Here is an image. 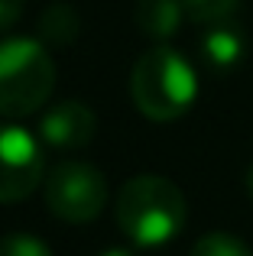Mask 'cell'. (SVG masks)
<instances>
[{
	"mask_svg": "<svg viewBox=\"0 0 253 256\" xmlns=\"http://www.w3.org/2000/svg\"><path fill=\"white\" fill-rule=\"evenodd\" d=\"M46 175L42 146L30 130L0 124V204L30 198Z\"/></svg>",
	"mask_w": 253,
	"mask_h": 256,
	"instance_id": "5b68a950",
	"label": "cell"
},
{
	"mask_svg": "<svg viewBox=\"0 0 253 256\" xmlns=\"http://www.w3.org/2000/svg\"><path fill=\"white\" fill-rule=\"evenodd\" d=\"M23 4L26 0H0V32L16 26V20L23 16Z\"/></svg>",
	"mask_w": 253,
	"mask_h": 256,
	"instance_id": "4fadbf2b",
	"label": "cell"
},
{
	"mask_svg": "<svg viewBox=\"0 0 253 256\" xmlns=\"http://www.w3.org/2000/svg\"><path fill=\"white\" fill-rule=\"evenodd\" d=\"M101 256H136V250H130V246H108Z\"/></svg>",
	"mask_w": 253,
	"mask_h": 256,
	"instance_id": "5bb4252c",
	"label": "cell"
},
{
	"mask_svg": "<svg viewBox=\"0 0 253 256\" xmlns=\"http://www.w3.org/2000/svg\"><path fill=\"white\" fill-rule=\"evenodd\" d=\"M208 30L198 39V52L202 62L211 72H234L247 56V36L234 20H218V23H204Z\"/></svg>",
	"mask_w": 253,
	"mask_h": 256,
	"instance_id": "52a82bcc",
	"label": "cell"
},
{
	"mask_svg": "<svg viewBox=\"0 0 253 256\" xmlns=\"http://www.w3.org/2000/svg\"><path fill=\"white\" fill-rule=\"evenodd\" d=\"M39 30H42V39H52V42H72L82 30V16L72 4H52L49 10L39 20Z\"/></svg>",
	"mask_w": 253,
	"mask_h": 256,
	"instance_id": "9c48e42d",
	"label": "cell"
},
{
	"mask_svg": "<svg viewBox=\"0 0 253 256\" xmlns=\"http://www.w3.org/2000/svg\"><path fill=\"white\" fill-rule=\"evenodd\" d=\"M240 0H182L185 13H188L195 23H218V20H228L237 10Z\"/></svg>",
	"mask_w": 253,
	"mask_h": 256,
	"instance_id": "8fae6325",
	"label": "cell"
},
{
	"mask_svg": "<svg viewBox=\"0 0 253 256\" xmlns=\"http://www.w3.org/2000/svg\"><path fill=\"white\" fill-rule=\"evenodd\" d=\"M182 16H188L182 0H136V6H133L136 30L156 42H166L176 36L182 26Z\"/></svg>",
	"mask_w": 253,
	"mask_h": 256,
	"instance_id": "ba28073f",
	"label": "cell"
},
{
	"mask_svg": "<svg viewBox=\"0 0 253 256\" xmlns=\"http://www.w3.org/2000/svg\"><path fill=\"white\" fill-rule=\"evenodd\" d=\"M98 133V117L88 104L82 100H58L39 120V136L52 150H82L94 140Z\"/></svg>",
	"mask_w": 253,
	"mask_h": 256,
	"instance_id": "8992f818",
	"label": "cell"
},
{
	"mask_svg": "<svg viewBox=\"0 0 253 256\" xmlns=\"http://www.w3.org/2000/svg\"><path fill=\"white\" fill-rule=\"evenodd\" d=\"M117 227L136 246H162L176 240L188 218V201L176 182L162 175H133L114 201Z\"/></svg>",
	"mask_w": 253,
	"mask_h": 256,
	"instance_id": "6da1fadb",
	"label": "cell"
},
{
	"mask_svg": "<svg viewBox=\"0 0 253 256\" xmlns=\"http://www.w3.org/2000/svg\"><path fill=\"white\" fill-rule=\"evenodd\" d=\"M56 88V62L39 39L0 42V117L20 120L46 107Z\"/></svg>",
	"mask_w": 253,
	"mask_h": 256,
	"instance_id": "3957f363",
	"label": "cell"
},
{
	"mask_svg": "<svg viewBox=\"0 0 253 256\" xmlns=\"http://www.w3.org/2000/svg\"><path fill=\"white\" fill-rule=\"evenodd\" d=\"M188 256H253L250 246L244 240H237L234 234H204Z\"/></svg>",
	"mask_w": 253,
	"mask_h": 256,
	"instance_id": "30bf717a",
	"label": "cell"
},
{
	"mask_svg": "<svg viewBox=\"0 0 253 256\" xmlns=\"http://www.w3.org/2000/svg\"><path fill=\"white\" fill-rule=\"evenodd\" d=\"M130 98L143 117L156 124L178 120L198 98V75L182 52L169 46L143 52L130 72Z\"/></svg>",
	"mask_w": 253,
	"mask_h": 256,
	"instance_id": "7a4b0ae2",
	"label": "cell"
},
{
	"mask_svg": "<svg viewBox=\"0 0 253 256\" xmlns=\"http://www.w3.org/2000/svg\"><path fill=\"white\" fill-rule=\"evenodd\" d=\"M46 204L65 224H91L108 208V178L91 162H58L46 175Z\"/></svg>",
	"mask_w": 253,
	"mask_h": 256,
	"instance_id": "277c9868",
	"label": "cell"
},
{
	"mask_svg": "<svg viewBox=\"0 0 253 256\" xmlns=\"http://www.w3.org/2000/svg\"><path fill=\"white\" fill-rule=\"evenodd\" d=\"M0 256H52V250L32 234H10L0 240Z\"/></svg>",
	"mask_w": 253,
	"mask_h": 256,
	"instance_id": "7c38bea8",
	"label": "cell"
},
{
	"mask_svg": "<svg viewBox=\"0 0 253 256\" xmlns=\"http://www.w3.org/2000/svg\"><path fill=\"white\" fill-rule=\"evenodd\" d=\"M247 192H250V198H253V166L247 169Z\"/></svg>",
	"mask_w": 253,
	"mask_h": 256,
	"instance_id": "9a60e30c",
	"label": "cell"
}]
</instances>
